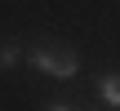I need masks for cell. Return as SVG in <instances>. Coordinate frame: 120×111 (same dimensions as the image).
<instances>
[{"label": "cell", "instance_id": "1", "mask_svg": "<svg viewBox=\"0 0 120 111\" xmlns=\"http://www.w3.org/2000/svg\"><path fill=\"white\" fill-rule=\"evenodd\" d=\"M27 62H31L40 76H53V80L80 76V58H76V49H67V44H40V49L27 53Z\"/></svg>", "mask_w": 120, "mask_h": 111}, {"label": "cell", "instance_id": "2", "mask_svg": "<svg viewBox=\"0 0 120 111\" xmlns=\"http://www.w3.org/2000/svg\"><path fill=\"white\" fill-rule=\"evenodd\" d=\"M98 98H102L111 111H120V76H116V71L98 76Z\"/></svg>", "mask_w": 120, "mask_h": 111}, {"label": "cell", "instance_id": "3", "mask_svg": "<svg viewBox=\"0 0 120 111\" xmlns=\"http://www.w3.org/2000/svg\"><path fill=\"white\" fill-rule=\"evenodd\" d=\"M18 58H22V49H18V40H13V44H0V67H13Z\"/></svg>", "mask_w": 120, "mask_h": 111}, {"label": "cell", "instance_id": "4", "mask_svg": "<svg viewBox=\"0 0 120 111\" xmlns=\"http://www.w3.org/2000/svg\"><path fill=\"white\" fill-rule=\"evenodd\" d=\"M45 111H71V102H45Z\"/></svg>", "mask_w": 120, "mask_h": 111}]
</instances>
